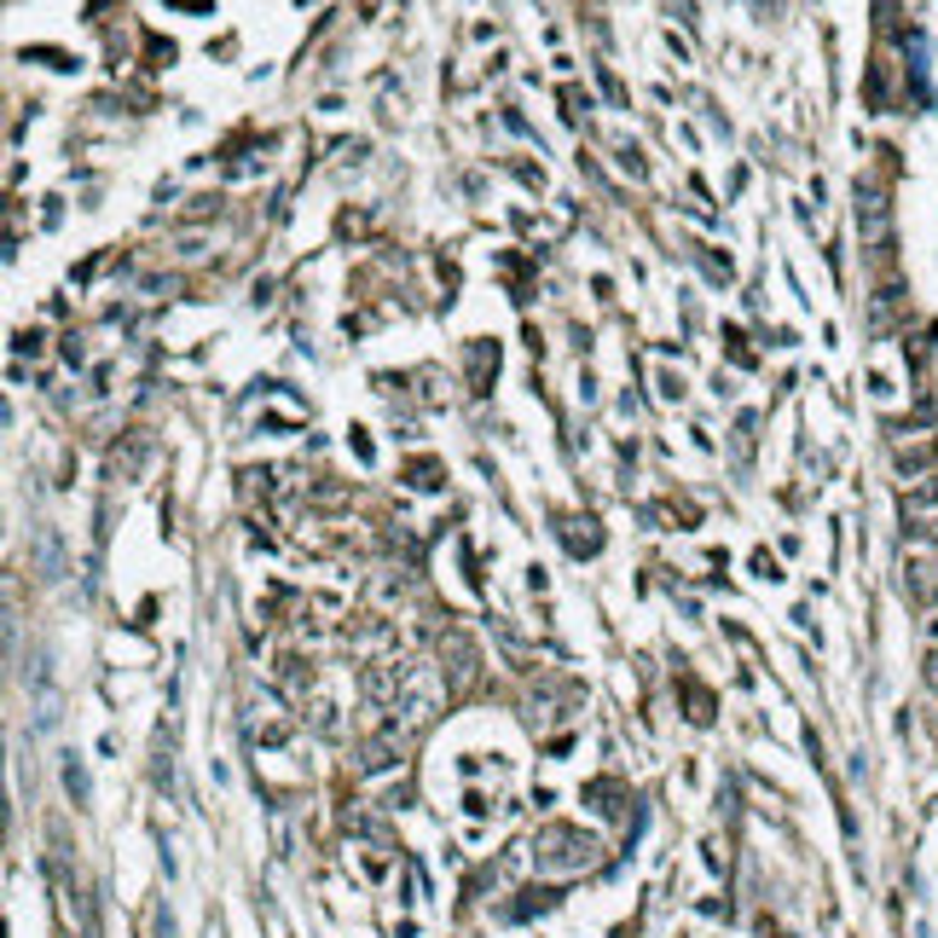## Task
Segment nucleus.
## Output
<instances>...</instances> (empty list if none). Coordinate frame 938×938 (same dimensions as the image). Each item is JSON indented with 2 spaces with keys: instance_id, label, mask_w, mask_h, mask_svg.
<instances>
[{
  "instance_id": "nucleus-3",
  "label": "nucleus",
  "mask_w": 938,
  "mask_h": 938,
  "mask_svg": "<svg viewBox=\"0 0 938 938\" xmlns=\"http://www.w3.org/2000/svg\"><path fill=\"white\" fill-rule=\"evenodd\" d=\"M857 227H863V237H869V244H880V237H887V192L869 186V180L857 186Z\"/></svg>"
},
{
  "instance_id": "nucleus-4",
  "label": "nucleus",
  "mask_w": 938,
  "mask_h": 938,
  "mask_svg": "<svg viewBox=\"0 0 938 938\" xmlns=\"http://www.w3.org/2000/svg\"><path fill=\"white\" fill-rule=\"evenodd\" d=\"M922 678H927V690L938 695V643H933V649H927V660H922Z\"/></svg>"
},
{
  "instance_id": "nucleus-1",
  "label": "nucleus",
  "mask_w": 938,
  "mask_h": 938,
  "mask_svg": "<svg viewBox=\"0 0 938 938\" xmlns=\"http://www.w3.org/2000/svg\"><path fill=\"white\" fill-rule=\"evenodd\" d=\"M904 522L910 527H933L938 522V470L904 487Z\"/></svg>"
},
{
  "instance_id": "nucleus-2",
  "label": "nucleus",
  "mask_w": 938,
  "mask_h": 938,
  "mask_svg": "<svg viewBox=\"0 0 938 938\" xmlns=\"http://www.w3.org/2000/svg\"><path fill=\"white\" fill-rule=\"evenodd\" d=\"M904 585L915 609H938V562L933 557H910L904 562Z\"/></svg>"
}]
</instances>
